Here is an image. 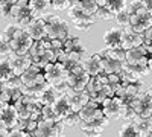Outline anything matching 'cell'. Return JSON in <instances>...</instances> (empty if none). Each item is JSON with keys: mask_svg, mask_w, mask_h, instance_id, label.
Segmentation results:
<instances>
[{"mask_svg": "<svg viewBox=\"0 0 152 137\" xmlns=\"http://www.w3.org/2000/svg\"><path fill=\"white\" fill-rule=\"evenodd\" d=\"M0 136H9V130L5 127V123L0 119Z\"/></svg>", "mask_w": 152, "mask_h": 137, "instance_id": "49", "label": "cell"}, {"mask_svg": "<svg viewBox=\"0 0 152 137\" xmlns=\"http://www.w3.org/2000/svg\"><path fill=\"white\" fill-rule=\"evenodd\" d=\"M9 18H12L15 21V24H18L20 28H24L26 24L34 18V14L29 9V5L24 6V5H20V3H15L14 6L11 8V12H9Z\"/></svg>", "mask_w": 152, "mask_h": 137, "instance_id": "11", "label": "cell"}, {"mask_svg": "<svg viewBox=\"0 0 152 137\" xmlns=\"http://www.w3.org/2000/svg\"><path fill=\"white\" fill-rule=\"evenodd\" d=\"M143 44V34L135 32L131 26H125L123 32H122V43L120 47L128 51L131 47H138Z\"/></svg>", "mask_w": 152, "mask_h": 137, "instance_id": "12", "label": "cell"}, {"mask_svg": "<svg viewBox=\"0 0 152 137\" xmlns=\"http://www.w3.org/2000/svg\"><path fill=\"white\" fill-rule=\"evenodd\" d=\"M76 2H78V0H55L52 3V8L56 9V11H64V9H69Z\"/></svg>", "mask_w": 152, "mask_h": 137, "instance_id": "42", "label": "cell"}, {"mask_svg": "<svg viewBox=\"0 0 152 137\" xmlns=\"http://www.w3.org/2000/svg\"><path fill=\"white\" fill-rule=\"evenodd\" d=\"M59 95H61V92H59L58 87L46 82L41 89L38 90V93L35 95V97H37V101L40 102L41 105H50Z\"/></svg>", "mask_w": 152, "mask_h": 137, "instance_id": "17", "label": "cell"}, {"mask_svg": "<svg viewBox=\"0 0 152 137\" xmlns=\"http://www.w3.org/2000/svg\"><path fill=\"white\" fill-rule=\"evenodd\" d=\"M50 105H52V108H53V111H55V114H56V117H58L59 122H61L62 117H64L69 111H70V107H69V102H67L66 93H61Z\"/></svg>", "mask_w": 152, "mask_h": 137, "instance_id": "25", "label": "cell"}, {"mask_svg": "<svg viewBox=\"0 0 152 137\" xmlns=\"http://www.w3.org/2000/svg\"><path fill=\"white\" fill-rule=\"evenodd\" d=\"M114 18H116V21H117L119 26H122V28L129 26V14H128V11H126V9L117 12V14L114 15Z\"/></svg>", "mask_w": 152, "mask_h": 137, "instance_id": "41", "label": "cell"}, {"mask_svg": "<svg viewBox=\"0 0 152 137\" xmlns=\"http://www.w3.org/2000/svg\"><path fill=\"white\" fill-rule=\"evenodd\" d=\"M120 117L125 119V120H132V119L135 117V110H134V107L122 102V107H120Z\"/></svg>", "mask_w": 152, "mask_h": 137, "instance_id": "38", "label": "cell"}, {"mask_svg": "<svg viewBox=\"0 0 152 137\" xmlns=\"http://www.w3.org/2000/svg\"><path fill=\"white\" fill-rule=\"evenodd\" d=\"M49 6H52L50 0H29V9L34 17H41V14Z\"/></svg>", "mask_w": 152, "mask_h": 137, "instance_id": "31", "label": "cell"}, {"mask_svg": "<svg viewBox=\"0 0 152 137\" xmlns=\"http://www.w3.org/2000/svg\"><path fill=\"white\" fill-rule=\"evenodd\" d=\"M125 49L122 47H107L104 52H100L102 56H108L113 59H117V61H125Z\"/></svg>", "mask_w": 152, "mask_h": 137, "instance_id": "33", "label": "cell"}, {"mask_svg": "<svg viewBox=\"0 0 152 137\" xmlns=\"http://www.w3.org/2000/svg\"><path fill=\"white\" fill-rule=\"evenodd\" d=\"M82 55L81 52H76V51H72V52H66V51H62L59 55H58V61L64 66V69L69 72L72 70L75 66H78L82 63Z\"/></svg>", "mask_w": 152, "mask_h": 137, "instance_id": "21", "label": "cell"}, {"mask_svg": "<svg viewBox=\"0 0 152 137\" xmlns=\"http://www.w3.org/2000/svg\"><path fill=\"white\" fill-rule=\"evenodd\" d=\"M18 28H20L18 24H14V23L8 24V26H6V29L3 31V38L9 41V40L12 38V37L15 35V32H17V29H18Z\"/></svg>", "mask_w": 152, "mask_h": 137, "instance_id": "45", "label": "cell"}, {"mask_svg": "<svg viewBox=\"0 0 152 137\" xmlns=\"http://www.w3.org/2000/svg\"><path fill=\"white\" fill-rule=\"evenodd\" d=\"M11 102V90L6 85V81L0 79V104Z\"/></svg>", "mask_w": 152, "mask_h": 137, "instance_id": "39", "label": "cell"}, {"mask_svg": "<svg viewBox=\"0 0 152 137\" xmlns=\"http://www.w3.org/2000/svg\"><path fill=\"white\" fill-rule=\"evenodd\" d=\"M12 76H15V75H14V72H12L9 58L8 56L2 58V59H0V79H2V81H8Z\"/></svg>", "mask_w": 152, "mask_h": 137, "instance_id": "32", "label": "cell"}, {"mask_svg": "<svg viewBox=\"0 0 152 137\" xmlns=\"http://www.w3.org/2000/svg\"><path fill=\"white\" fill-rule=\"evenodd\" d=\"M37 125H38V120L28 119V120H26V123H24V130H26L31 136H34V131L37 130Z\"/></svg>", "mask_w": 152, "mask_h": 137, "instance_id": "47", "label": "cell"}, {"mask_svg": "<svg viewBox=\"0 0 152 137\" xmlns=\"http://www.w3.org/2000/svg\"><path fill=\"white\" fill-rule=\"evenodd\" d=\"M102 113L108 120H116L120 117V107H122V99L119 96H110L100 104Z\"/></svg>", "mask_w": 152, "mask_h": 137, "instance_id": "10", "label": "cell"}, {"mask_svg": "<svg viewBox=\"0 0 152 137\" xmlns=\"http://www.w3.org/2000/svg\"><path fill=\"white\" fill-rule=\"evenodd\" d=\"M126 5H128V2L126 0H108V3L105 5L114 15L117 14V12H120V11H123L125 8H126Z\"/></svg>", "mask_w": 152, "mask_h": 137, "instance_id": "36", "label": "cell"}, {"mask_svg": "<svg viewBox=\"0 0 152 137\" xmlns=\"http://www.w3.org/2000/svg\"><path fill=\"white\" fill-rule=\"evenodd\" d=\"M20 78L23 81L21 92H23V95H28V96H35L38 93V90L46 84L44 70L34 63L20 75Z\"/></svg>", "mask_w": 152, "mask_h": 137, "instance_id": "1", "label": "cell"}, {"mask_svg": "<svg viewBox=\"0 0 152 137\" xmlns=\"http://www.w3.org/2000/svg\"><path fill=\"white\" fill-rule=\"evenodd\" d=\"M59 53L61 52H56V51H53V49H43L37 56L32 58V63L37 64L38 67L44 69L49 63H55V61H58V55Z\"/></svg>", "mask_w": 152, "mask_h": 137, "instance_id": "22", "label": "cell"}, {"mask_svg": "<svg viewBox=\"0 0 152 137\" xmlns=\"http://www.w3.org/2000/svg\"><path fill=\"white\" fill-rule=\"evenodd\" d=\"M66 96H67V102H69V107L72 111H75V113H78V111L90 101V95H88L85 90L82 92H75L72 89H67L66 90Z\"/></svg>", "mask_w": 152, "mask_h": 137, "instance_id": "13", "label": "cell"}, {"mask_svg": "<svg viewBox=\"0 0 152 137\" xmlns=\"http://www.w3.org/2000/svg\"><path fill=\"white\" fill-rule=\"evenodd\" d=\"M64 51L66 52H72V51H76V52H81L84 53L85 52V47L84 44L81 43V40L78 37H73V35H67L66 40H64Z\"/></svg>", "mask_w": 152, "mask_h": 137, "instance_id": "30", "label": "cell"}, {"mask_svg": "<svg viewBox=\"0 0 152 137\" xmlns=\"http://www.w3.org/2000/svg\"><path fill=\"white\" fill-rule=\"evenodd\" d=\"M100 59H102L100 53H94L82 63V67L90 76H96V75L102 73V63H100Z\"/></svg>", "mask_w": 152, "mask_h": 137, "instance_id": "24", "label": "cell"}, {"mask_svg": "<svg viewBox=\"0 0 152 137\" xmlns=\"http://www.w3.org/2000/svg\"><path fill=\"white\" fill-rule=\"evenodd\" d=\"M148 67H149V72H152V53H149V58H148Z\"/></svg>", "mask_w": 152, "mask_h": 137, "instance_id": "51", "label": "cell"}, {"mask_svg": "<svg viewBox=\"0 0 152 137\" xmlns=\"http://www.w3.org/2000/svg\"><path fill=\"white\" fill-rule=\"evenodd\" d=\"M151 136H152V134H151Z\"/></svg>", "mask_w": 152, "mask_h": 137, "instance_id": "58", "label": "cell"}, {"mask_svg": "<svg viewBox=\"0 0 152 137\" xmlns=\"http://www.w3.org/2000/svg\"><path fill=\"white\" fill-rule=\"evenodd\" d=\"M123 72H126L134 78H142L143 75L149 72V67L148 63H128V61H123Z\"/></svg>", "mask_w": 152, "mask_h": 137, "instance_id": "26", "label": "cell"}, {"mask_svg": "<svg viewBox=\"0 0 152 137\" xmlns=\"http://www.w3.org/2000/svg\"><path fill=\"white\" fill-rule=\"evenodd\" d=\"M148 58L149 53L143 44L138 47H131L125 52V61L128 63H148Z\"/></svg>", "mask_w": 152, "mask_h": 137, "instance_id": "23", "label": "cell"}, {"mask_svg": "<svg viewBox=\"0 0 152 137\" xmlns=\"http://www.w3.org/2000/svg\"><path fill=\"white\" fill-rule=\"evenodd\" d=\"M0 107H2V104H0Z\"/></svg>", "mask_w": 152, "mask_h": 137, "instance_id": "57", "label": "cell"}, {"mask_svg": "<svg viewBox=\"0 0 152 137\" xmlns=\"http://www.w3.org/2000/svg\"><path fill=\"white\" fill-rule=\"evenodd\" d=\"M119 136H138L137 134V130H135V127H134V123H132V120L129 122V123H125V125L119 130Z\"/></svg>", "mask_w": 152, "mask_h": 137, "instance_id": "43", "label": "cell"}, {"mask_svg": "<svg viewBox=\"0 0 152 137\" xmlns=\"http://www.w3.org/2000/svg\"><path fill=\"white\" fill-rule=\"evenodd\" d=\"M142 6V0H134V2H131L129 5H126V11H128V14H132V12H135L138 8Z\"/></svg>", "mask_w": 152, "mask_h": 137, "instance_id": "48", "label": "cell"}, {"mask_svg": "<svg viewBox=\"0 0 152 137\" xmlns=\"http://www.w3.org/2000/svg\"><path fill=\"white\" fill-rule=\"evenodd\" d=\"M94 15H96V18H100V20H111L114 17V14L107 6H99Z\"/></svg>", "mask_w": 152, "mask_h": 137, "instance_id": "44", "label": "cell"}, {"mask_svg": "<svg viewBox=\"0 0 152 137\" xmlns=\"http://www.w3.org/2000/svg\"><path fill=\"white\" fill-rule=\"evenodd\" d=\"M34 43V38L24 31V28H18L15 35L9 40V44L12 47V52L17 55H26Z\"/></svg>", "mask_w": 152, "mask_h": 137, "instance_id": "6", "label": "cell"}, {"mask_svg": "<svg viewBox=\"0 0 152 137\" xmlns=\"http://www.w3.org/2000/svg\"><path fill=\"white\" fill-rule=\"evenodd\" d=\"M40 119L43 120H53V122H59L55 111L52 108V105H41V114H40Z\"/></svg>", "mask_w": 152, "mask_h": 137, "instance_id": "37", "label": "cell"}, {"mask_svg": "<svg viewBox=\"0 0 152 137\" xmlns=\"http://www.w3.org/2000/svg\"><path fill=\"white\" fill-rule=\"evenodd\" d=\"M132 123H134L138 136H151L152 134V116L151 117L135 116L132 119Z\"/></svg>", "mask_w": 152, "mask_h": 137, "instance_id": "28", "label": "cell"}, {"mask_svg": "<svg viewBox=\"0 0 152 137\" xmlns=\"http://www.w3.org/2000/svg\"><path fill=\"white\" fill-rule=\"evenodd\" d=\"M43 70H44L46 82L58 87L61 93H66V90L69 89V84H67L69 72L64 69V66H62L59 61H55V63H49Z\"/></svg>", "mask_w": 152, "mask_h": 137, "instance_id": "2", "label": "cell"}, {"mask_svg": "<svg viewBox=\"0 0 152 137\" xmlns=\"http://www.w3.org/2000/svg\"><path fill=\"white\" fill-rule=\"evenodd\" d=\"M0 119H2V122L5 123V127L8 130L14 128L17 123H18V114H17V110L14 107V104L12 102H5L2 104V107H0Z\"/></svg>", "mask_w": 152, "mask_h": 137, "instance_id": "16", "label": "cell"}, {"mask_svg": "<svg viewBox=\"0 0 152 137\" xmlns=\"http://www.w3.org/2000/svg\"><path fill=\"white\" fill-rule=\"evenodd\" d=\"M61 123L64 127H75L76 123H81V117H79V114L78 113H75V111H69V113L62 117V120H61Z\"/></svg>", "mask_w": 152, "mask_h": 137, "instance_id": "35", "label": "cell"}, {"mask_svg": "<svg viewBox=\"0 0 152 137\" xmlns=\"http://www.w3.org/2000/svg\"><path fill=\"white\" fill-rule=\"evenodd\" d=\"M94 2H96L99 6H105V5L108 3V0H94Z\"/></svg>", "mask_w": 152, "mask_h": 137, "instance_id": "52", "label": "cell"}, {"mask_svg": "<svg viewBox=\"0 0 152 137\" xmlns=\"http://www.w3.org/2000/svg\"><path fill=\"white\" fill-rule=\"evenodd\" d=\"M100 63H102V72L107 73V75L119 73V72L123 70V61H117V59H113V58H108V56H102Z\"/></svg>", "mask_w": 152, "mask_h": 137, "instance_id": "29", "label": "cell"}, {"mask_svg": "<svg viewBox=\"0 0 152 137\" xmlns=\"http://www.w3.org/2000/svg\"><path fill=\"white\" fill-rule=\"evenodd\" d=\"M108 122H110V120H108L105 116H102V117L94 119V120L81 122L79 127H81V130H82L85 134H88V136H97V134H100V133L104 131V128L108 125Z\"/></svg>", "mask_w": 152, "mask_h": 137, "instance_id": "20", "label": "cell"}, {"mask_svg": "<svg viewBox=\"0 0 152 137\" xmlns=\"http://www.w3.org/2000/svg\"><path fill=\"white\" fill-rule=\"evenodd\" d=\"M69 35L67 23L58 15H49L46 18V37L47 38H59L64 41Z\"/></svg>", "mask_w": 152, "mask_h": 137, "instance_id": "4", "label": "cell"}, {"mask_svg": "<svg viewBox=\"0 0 152 137\" xmlns=\"http://www.w3.org/2000/svg\"><path fill=\"white\" fill-rule=\"evenodd\" d=\"M8 58L11 61V67H12V72H14L15 76H20V75L32 64V56L29 53H26V55H17L14 52H11L8 55Z\"/></svg>", "mask_w": 152, "mask_h": 137, "instance_id": "18", "label": "cell"}, {"mask_svg": "<svg viewBox=\"0 0 152 137\" xmlns=\"http://www.w3.org/2000/svg\"><path fill=\"white\" fill-rule=\"evenodd\" d=\"M50 2H52V3H53V2H55V0H50Z\"/></svg>", "mask_w": 152, "mask_h": 137, "instance_id": "55", "label": "cell"}, {"mask_svg": "<svg viewBox=\"0 0 152 137\" xmlns=\"http://www.w3.org/2000/svg\"><path fill=\"white\" fill-rule=\"evenodd\" d=\"M17 3V0H0V9H2V17L9 18L11 8Z\"/></svg>", "mask_w": 152, "mask_h": 137, "instance_id": "40", "label": "cell"}, {"mask_svg": "<svg viewBox=\"0 0 152 137\" xmlns=\"http://www.w3.org/2000/svg\"><path fill=\"white\" fill-rule=\"evenodd\" d=\"M76 5H78L81 9H84L85 12H88V14H91V15L96 14V11L99 8V5L94 2V0H78Z\"/></svg>", "mask_w": 152, "mask_h": 137, "instance_id": "34", "label": "cell"}, {"mask_svg": "<svg viewBox=\"0 0 152 137\" xmlns=\"http://www.w3.org/2000/svg\"><path fill=\"white\" fill-rule=\"evenodd\" d=\"M11 52H12V47H11L9 41L2 37V40H0V56H8Z\"/></svg>", "mask_w": 152, "mask_h": 137, "instance_id": "46", "label": "cell"}, {"mask_svg": "<svg viewBox=\"0 0 152 137\" xmlns=\"http://www.w3.org/2000/svg\"><path fill=\"white\" fill-rule=\"evenodd\" d=\"M24 31H26L35 41H40V40L46 38V18L34 17L26 26H24Z\"/></svg>", "mask_w": 152, "mask_h": 137, "instance_id": "15", "label": "cell"}, {"mask_svg": "<svg viewBox=\"0 0 152 137\" xmlns=\"http://www.w3.org/2000/svg\"><path fill=\"white\" fill-rule=\"evenodd\" d=\"M67 14H69L70 20L75 23L76 29H79V31H88L90 26H93V24L96 23V20H97L96 15H91V14H88V12H85L76 3L72 5L67 9Z\"/></svg>", "mask_w": 152, "mask_h": 137, "instance_id": "3", "label": "cell"}, {"mask_svg": "<svg viewBox=\"0 0 152 137\" xmlns=\"http://www.w3.org/2000/svg\"><path fill=\"white\" fill-rule=\"evenodd\" d=\"M142 5L146 8V9H152V0H142Z\"/></svg>", "mask_w": 152, "mask_h": 137, "instance_id": "50", "label": "cell"}, {"mask_svg": "<svg viewBox=\"0 0 152 137\" xmlns=\"http://www.w3.org/2000/svg\"><path fill=\"white\" fill-rule=\"evenodd\" d=\"M90 75L85 72V69L82 67V63L75 66L72 70H69L67 75V84H69V89L75 90V92H82L85 90V87L90 81Z\"/></svg>", "mask_w": 152, "mask_h": 137, "instance_id": "5", "label": "cell"}, {"mask_svg": "<svg viewBox=\"0 0 152 137\" xmlns=\"http://www.w3.org/2000/svg\"><path fill=\"white\" fill-rule=\"evenodd\" d=\"M149 12H151V18H152V9H151V11H149Z\"/></svg>", "mask_w": 152, "mask_h": 137, "instance_id": "54", "label": "cell"}, {"mask_svg": "<svg viewBox=\"0 0 152 137\" xmlns=\"http://www.w3.org/2000/svg\"><path fill=\"white\" fill-rule=\"evenodd\" d=\"M129 26L135 32H140V34H143L148 28H151L152 26V18H151L149 9H146L142 5L135 12L129 14Z\"/></svg>", "mask_w": 152, "mask_h": 137, "instance_id": "8", "label": "cell"}, {"mask_svg": "<svg viewBox=\"0 0 152 137\" xmlns=\"http://www.w3.org/2000/svg\"><path fill=\"white\" fill-rule=\"evenodd\" d=\"M0 40H2V35H0Z\"/></svg>", "mask_w": 152, "mask_h": 137, "instance_id": "56", "label": "cell"}, {"mask_svg": "<svg viewBox=\"0 0 152 137\" xmlns=\"http://www.w3.org/2000/svg\"><path fill=\"white\" fill-rule=\"evenodd\" d=\"M123 28H111L104 34V43L107 47H120Z\"/></svg>", "mask_w": 152, "mask_h": 137, "instance_id": "27", "label": "cell"}, {"mask_svg": "<svg viewBox=\"0 0 152 137\" xmlns=\"http://www.w3.org/2000/svg\"><path fill=\"white\" fill-rule=\"evenodd\" d=\"M135 116L140 117H151L152 116V96L145 92L140 95V97L137 99V102L134 104Z\"/></svg>", "mask_w": 152, "mask_h": 137, "instance_id": "19", "label": "cell"}, {"mask_svg": "<svg viewBox=\"0 0 152 137\" xmlns=\"http://www.w3.org/2000/svg\"><path fill=\"white\" fill-rule=\"evenodd\" d=\"M78 114L81 117V122H88V120H94V119H99L102 117L104 113H102V107H100L99 102L93 101V99H90L79 111Z\"/></svg>", "mask_w": 152, "mask_h": 137, "instance_id": "14", "label": "cell"}, {"mask_svg": "<svg viewBox=\"0 0 152 137\" xmlns=\"http://www.w3.org/2000/svg\"><path fill=\"white\" fill-rule=\"evenodd\" d=\"M12 104H14V107L17 110L18 119H23V120H28L35 110L41 108V104L37 101V97L35 96H28V95H23L18 101L12 102Z\"/></svg>", "mask_w": 152, "mask_h": 137, "instance_id": "7", "label": "cell"}, {"mask_svg": "<svg viewBox=\"0 0 152 137\" xmlns=\"http://www.w3.org/2000/svg\"><path fill=\"white\" fill-rule=\"evenodd\" d=\"M148 93H149V95H151V96H152V85H151V87H149V90H148Z\"/></svg>", "mask_w": 152, "mask_h": 137, "instance_id": "53", "label": "cell"}, {"mask_svg": "<svg viewBox=\"0 0 152 137\" xmlns=\"http://www.w3.org/2000/svg\"><path fill=\"white\" fill-rule=\"evenodd\" d=\"M64 131V125L61 122H53V120H38L37 130L34 131V136L40 137H49V136H61Z\"/></svg>", "mask_w": 152, "mask_h": 137, "instance_id": "9", "label": "cell"}]
</instances>
